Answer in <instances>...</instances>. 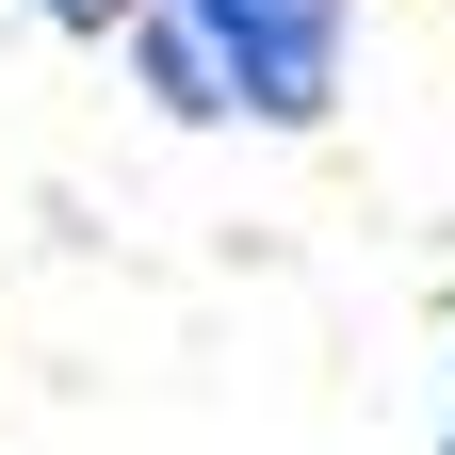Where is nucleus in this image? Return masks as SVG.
I'll use <instances>...</instances> for the list:
<instances>
[{
    "label": "nucleus",
    "mask_w": 455,
    "mask_h": 455,
    "mask_svg": "<svg viewBox=\"0 0 455 455\" xmlns=\"http://www.w3.org/2000/svg\"><path fill=\"white\" fill-rule=\"evenodd\" d=\"M180 49L212 66V114L244 131H325L341 66H358V0H163Z\"/></svg>",
    "instance_id": "obj_1"
},
{
    "label": "nucleus",
    "mask_w": 455,
    "mask_h": 455,
    "mask_svg": "<svg viewBox=\"0 0 455 455\" xmlns=\"http://www.w3.org/2000/svg\"><path fill=\"white\" fill-rule=\"evenodd\" d=\"M17 17H49V33H82V49H114V33L147 17V0H17Z\"/></svg>",
    "instance_id": "obj_2"
}]
</instances>
